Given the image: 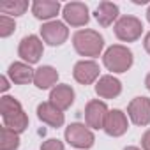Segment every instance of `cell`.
Masks as SVG:
<instances>
[{
    "mask_svg": "<svg viewBox=\"0 0 150 150\" xmlns=\"http://www.w3.org/2000/svg\"><path fill=\"white\" fill-rule=\"evenodd\" d=\"M143 46H145V50H146V53L150 55V32L145 35V41H143Z\"/></svg>",
    "mask_w": 150,
    "mask_h": 150,
    "instance_id": "cell-27",
    "label": "cell"
},
{
    "mask_svg": "<svg viewBox=\"0 0 150 150\" xmlns=\"http://www.w3.org/2000/svg\"><path fill=\"white\" fill-rule=\"evenodd\" d=\"M2 118H4V125L9 127L11 131L18 132V134L27 131V127H28V117H27V113L23 110H20L16 113H11V115H6Z\"/></svg>",
    "mask_w": 150,
    "mask_h": 150,
    "instance_id": "cell-19",
    "label": "cell"
},
{
    "mask_svg": "<svg viewBox=\"0 0 150 150\" xmlns=\"http://www.w3.org/2000/svg\"><path fill=\"white\" fill-rule=\"evenodd\" d=\"M62 6L57 0H34L32 2V14L37 20H51L60 13Z\"/></svg>",
    "mask_w": 150,
    "mask_h": 150,
    "instance_id": "cell-16",
    "label": "cell"
},
{
    "mask_svg": "<svg viewBox=\"0 0 150 150\" xmlns=\"http://www.w3.org/2000/svg\"><path fill=\"white\" fill-rule=\"evenodd\" d=\"M145 87H146V88L150 90V72L146 74V78H145Z\"/></svg>",
    "mask_w": 150,
    "mask_h": 150,
    "instance_id": "cell-28",
    "label": "cell"
},
{
    "mask_svg": "<svg viewBox=\"0 0 150 150\" xmlns=\"http://www.w3.org/2000/svg\"><path fill=\"white\" fill-rule=\"evenodd\" d=\"M7 74H9V78H11L13 83H16V85H27V83L34 81L35 71L27 62H14V64L9 65Z\"/></svg>",
    "mask_w": 150,
    "mask_h": 150,
    "instance_id": "cell-14",
    "label": "cell"
},
{
    "mask_svg": "<svg viewBox=\"0 0 150 150\" xmlns=\"http://www.w3.org/2000/svg\"><path fill=\"white\" fill-rule=\"evenodd\" d=\"M143 32V23L136 16H122L115 23V35L124 42L138 41Z\"/></svg>",
    "mask_w": 150,
    "mask_h": 150,
    "instance_id": "cell-4",
    "label": "cell"
},
{
    "mask_svg": "<svg viewBox=\"0 0 150 150\" xmlns=\"http://www.w3.org/2000/svg\"><path fill=\"white\" fill-rule=\"evenodd\" d=\"M118 6L113 2H101L96 9V20L103 27L113 25V21H118Z\"/></svg>",
    "mask_w": 150,
    "mask_h": 150,
    "instance_id": "cell-18",
    "label": "cell"
},
{
    "mask_svg": "<svg viewBox=\"0 0 150 150\" xmlns=\"http://www.w3.org/2000/svg\"><path fill=\"white\" fill-rule=\"evenodd\" d=\"M65 141L76 148L87 150L94 145L96 138H94V132L88 129V125L74 122V124L67 125V129H65Z\"/></svg>",
    "mask_w": 150,
    "mask_h": 150,
    "instance_id": "cell-3",
    "label": "cell"
},
{
    "mask_svg": "<svg viewBox=\"0 0 150 150\" xmlns=\"http://www.w3.org/2000/svg\"><path fill=\"white\" fill-rule=\"evenodd\" d=\"M41 150H65L64 148V143L62 141H58V139H48V141H44L42 145H41Z\"/></svg>",
    "mask_w": 150,
    "mask_h": 150,
    "instance_id": "cell-24",
    "label": "cell"
},
{
    "mask_svg": "<svg viewBox=\"0 0 150 150\" xmlns=\"http://www.w3.org/2000/svg\"><path fill=\"white\" fill-rule=\"evenodd\" d=\"M124 150H139V148H138V146H125Z\"/></svg>",
    "mask_w": 150,
    "mask_h": 150,
    "instance_id": "cell-29",
    "label": "cell"
},
{
    "mask_svg": "<svg viewBox=\"0 0 150 150\" xmlns=\"http://www.w3.org/2000/svg\"><path fill=\"white\" fill-rule=\"evenodd\" d=\"M20 110H23V108H21V104H20L18 99H14L11 96H4L2 99H0V113H2V117L11 115V113H16Z\"/></svg>",
    "mask_w": 150,
    "mask_h": 150,
    "instance_id": "cell-22",
    "label": "cell"
},
{
    "mask_svg": "<svg viewBox=\"0 0 150 150\" xmlns=\"http://www.w3.org/2000/svg\"><path fill=\"white\" fill-rule=\"evenodd\" d=\"M41 37L44 42H48L50 46H60L67 41L69 37V28L65 27V23L62 21H46L41 27Z\"/></svg>",
    "mask_w": 150,
    "mask_h": 150,
    "instance_id": "cell-5",
    "label": "cell"
},
{
    "mask_svg": "<svg viewBox=\"0 0 150 150\" xmlns=\"http://www.w3.org/2000/svg\"><path fill=\"white\" fill-rule=\"evenodd\" d=\"M141 146L143 150H150V129L145 131V134L141 136Z\"/></svg>",
    "mask_w": 150,
    "mask_h": 150,
    "instance_id": "cell-25",
    "label": "cell"
},
{
    "mask_svg": "<svg viewBox=\"0 0 150 150\" xmlns=\"http://www.w3.org/2000/svg\"><path fill=\"white\" fill-rule=\"evenodd\" d=\"M18 146H20V134L4 125L0 129V150H18Z\"/></svg>",
    "mask_w": 150,
    "mask_h": 150,
    "instance_id": "cell-20",
    "label": "cell"
},
{
    "mask_svg": "<svg viewBox=\"0 0 150 150\" xmlns=\"http://www.w3.org/2000/svg\"><path fill=\"white\" fill-rule=\"evenodd\" d=\"M103 62L108 71L113 72H125L132 65V51L127 46L122 44H113L104 51Z\"/></svg>",
    "mask_w": 150,
    "mask_h": 150,
    "instance_id": "cell-2",
    "label": "cell"
},
{
    "mask_svg": "<svg viewBox=\"0 0 150 150\" xmlns=\"http://www.w3.org/2000/svg\"><path fill=\"white\" fill-rule=\"evenodd\" d=\"M50 103L64 111L74 103V90L71 88V85H57L50 92Z\"/></svg>",
    "mask_w": 150,
    "mask_h": 150,
    "instance_id": "cell-15",
    "label": "cell"
},
{
    "mask_svg": "<svg viewBox=\"0 0 150 150\" xmlns=\"http://www.w3.org/2000/svg\"><path fill=\"white\" fill-rule=\"evenodd\" d=\"M42 51H44V46L37 35H25L18 46V55L27 64H37L42 57Z\"/></svg>",
    "mask_w": 150,
    "mask_h": 150,
    "instance_id": "cell-6",
    "label": "cell"
},
{
    "mask_svg": "<svg viewBox=\"0 0 150 150\" xmlns=\"http://www.w3.org/2000/svg\"><path fill=\"white\" fill-rule=\"evenodd\" d=\"M58 81V72L55 67L51 65H41L39 69H35V76H34V85L41 90L57 87L55 83Z\"/></svg>",
    "mask_w": 150,
    "mask_h": 150,
    "instance_id": "cell-17",
    "label": "cell"
},
{
    "mask_svg": "<svg viewBox=\"0 0 150 150\" xmlns=\"http://www.w3.org/2000/svg\"><path fill=\"white\" fill-rule=\"evenodd\" d=\"M9 80H7V76H2V85H0V90H2V92H7L9 90Z\"/></svg>",
    "mask_w": 150,
    "mask_h": 150,
    "instance_id": "cell-26",
    "label": "cell"
},
{
    "mask_svg": "<svg viewBox=\"0 0 150 150\" xmlns=\"http://www.w3.org/2000/svg\"><path fill=\"white\" fill-rule=\"evenodd\" d=\"M146 18H148V21H150V7H148V11H146Z\"/></svg>",
    "mask_w": 150,
    "mask_h": 150,
    "instance_id": "cell-30",
    "label": "cell"
},
{
    "mask_svg": "<svg viewBox=\"0 0 150 150\" xmlns=\"http://www.w3.org/2000/svg\"><path fill=\"white\" fill-rule=\"evenodd\" d=\"M120 92H122V83L111 74L101 76L99 81L96 83V94L103 99H115L120 96Z\"/></svg>",
    "mask_w": 150,
    "mask_h": 150,
    "instance_id": "cell-13",
    "label": "cell"
},
{
    "mask_svg": "<svg viewBox=\"0 0 150 150\" xmlns=\"http://www.w3.org/2000/svg\"><path fill=\"white\" fill-rule=\"evenodd\" d=\"M103 129L106 131L108 136H113V138H118V136L125 134L127 129H129V122H127L125 113L120 111V110H111L106 117V122H104Z\"/></svg>",
    "mask_w": 150,
    "mask_h": 150,
    "instance_id": "cell-11",
    "label": "cell"
},
{
    "mask_svg": "<svg viewBox=\"0 0 150 150\" xmlns=\"http://www.w3.org/2000/svg\"><path fill=\"white\" fill-rule=\"evenodd\" d=\"M108 113H110V110H108L106 103H103L99 99H92L87 103V108H85V122L92 129H103Z\"/></svg>",
    "mask_w": 150,
    "mask_h": 150,
    "instance_id": "cell-8",
    "label": "cell"
},
{
    "mask_svg": "<svg viewBox=\"0 0 150 150\" xmlns=\"http://www.w3.org/2000/svg\"><path fill=\"white\" fill-rule=\"evenodd\" d=\"M37 117H39L41 122L48 124L50 127H60V125H64V120H65L62 110H58V108H57L55 104H51L50 101L41 103V104L37 106Z\"/></svg>",
    "mask_w": 150,
    "mask_h": 150,
    "instance_id": "cell-12",
    "label": "cell"
},
{
    "mask_svg": "<svg viewBox=\"0 0 150 150\" xmlns=\"http://www.w3.org/2000/svg\"><path fill=\"white\" fill-rule=\"evenodd\" d=\"M99 65L94 60H80L72 69V76L81 85H92L99 78Z\"/></svg>",
    "mask_w": 150,
    "mask_h": 150,
    "instance_id": "cell-10",
    "label": "cell"
},
{
    "mask_svg": "<svg viewBox=\"0 0 150 150\" xmlns=\"http://www.w3.org/2000/svg\"><path fill=\"white\" fill-rule=\"evenodd\" d=\"M14 28H16V23L13 18H9L6 14L0 16V37H9L14 32Z\"/></svg>",
    "mask_w": 150,
    "mask_h": 150,
    "instance_id": "cell-23",
    "label": "cell"
},
{
    "mask_svg": "<svg viewBox=\"0 0 150 150\" xmlns=\"http://www.w3.org/2000/svg\"><path fill=\"white\" fill-rule=\"evenodd\" d=\"M72 46L81 57H99L104 48V39L99 32L85 28L72 35Z\"/></svg>",
    "mask_w": 150,
    "mask_h": 150,
    "instance_id": "cell-1",
    "label": "cell"
},
{
    "mask_svg": "<svg viewBox=\"0 0 150 150\" xmlns=\"http://www.w3.org/2000/svg\"><path fill=\"white\" fill-rule=\"evenodd\" d=\"M62 16L71 27H83L90 20L88 7L83 2H69L62 7Z\"/></svg>",
    "mask_w": 150,
    "mask_h": 150,
    "instance_id": "cell-7",
    "label": "cell"
},
{
    "mask_svg": "<svg viewBox=\"0 0 150 150\" xmlns=\"http://www.w3.org/2000/svg\"><path fill=\"white\" fill-rule=\"evenodd\" d=\"M28 9V2L27 0H6L0 2V13H4L6 16H21L25 14V11Z\"/></svg>",
    "mask_w": 150,
    "mask_h": 150,
    "instance_id": "cell-21",
    "label": "cell"
},
{
    "mask_svg": "<svg viewBox=\"0 0 150 150\" xmlns=\"http://www.w3.org/2000/svg\"><path fill=\"white\" fill-rule=\"evenodd\" d=\"M129 118L136 125H148L150 124V99L148 97H134L127 106Z\"/></svg>",
    "mask_w": 150,
    "mask_h": 150,
    "instance_id": "cell-9",
    "label": "cell"
}]
</instances>
